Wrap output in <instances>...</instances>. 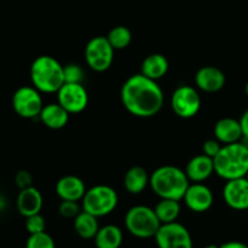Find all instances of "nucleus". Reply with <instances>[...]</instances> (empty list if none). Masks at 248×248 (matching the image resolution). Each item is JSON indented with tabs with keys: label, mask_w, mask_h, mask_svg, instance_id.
I'll return each mask as SVG.
<instances>
[{
	"label": "nucleus",
	"mask_w": 248,
	"mask_h": 248,
	"mask_svg": "<svg viewBox=\"0 0 248 248\" xmlns=\"http://www.w3.org/2000/svg\"><path fill=\"white\" fill-rule=\"evenodd\" d=\"M225 81L227 79L222 69L213 65H205L195 74V84L198 89L207 93L220 91L224 87Z\"/></svg>",
	"instance_id": "14"
},
{
	"label": "nucleus",
	"mask_w": 248,
	"mask_h": 248,
	"mask_svg": "<svg viewBox=\"0 0 248 248\" xmlns=\"http://www.w3.org/2000/svg\"><path fill=\"white\" fill-rule=\"evenodd\" d=\"M223 198L225 203L232 210H248V181L246 177L227 181L223 188Z\"/></svg>",
	"instance_id": "13"
},
{
	"label": "nucleus",
	"mask_w": 248,
	"mask_h": 248,
	"mask_svg": "<svg viewBox=\"0 0 248 248\" xmlns=\"http://www.w3.org/2000/svg\"><path fill=\"white\" fill-rule=\"evenodd\" d=\"M169 60L161 53H152L143 60L140 65V73L144 77L153 80H159L164 78L169 72Z\"/></svg>",
	"instance_id": "20"
},
{
	"label": "nucleus",
	"mask_w": 248,
	"mask_h": 248,
	"mask_svg": "<svg viewBox=\"0 0 248 248\" xmlns=\"http://www.w3.org/2000/svg\"><path fill=\"white\" fill-rule=\"evenodd\" d=\"M240 124H241L242 133H244V137H242L241 140L248 144V109L242 114L241 119H240Z\"/></svg>",
	"instance_id": "32"
},
{
	"label": "nucleus",
	"mask_w": 248,
	"mask_h": 248,
	"mask_svg": "<svg viewBox=\"0 0 248 248\" xmlns=\"http://www.w3.org/2000/svg\"><path fill=\"white\" fill-rule=\"evenodd\" d=\"M219 248H248V245L240 241H229L223 244L222 246H219Z\"/></svg>",
	"instance_id": "33"
},
{
	"label": "nucleus",
	"mask_w": 248,
	"mask_h": 248,
	"mask_svg": "<svg viewBox=\"0 0 248 248\" xmlns=\"http://www.w3.org/2000/svg\"><path fill=\"white\" fill-rule=\"evenodd\" d=\"M213 161L215 173L225 181L246 177L248 172V144L242 140L224 144Z\"/></svg>",
	"instance_id": "3"
},
{
	"label": "nucleus",
	"mask_w": 248,
	"mask_h": 248,
	"mask_svg": "<svg viewBox=\"0 0 248 248\" xmlns=\"http://www.w3.org/2000/svg\"><path fill=\"white\" fill-rule=\"evenodd\" d=\"M216 140H219L223 145L240 142L244 137L240 120L232 118H223L216 123L215 128Z\"/></svg>",
	"instance_id": "18"
},
{
	"label": "nucleus",
	"mask_w": 248,
	"mask_h": 248,
	"mask_svg": "<svg viewBox=\"0 0 248 248\" xmlns=\"http://www.w3.org/2000/svg\"><path fill=\"white\" fill-rule=\"evenodd\" d=\"M203 248H219V246H216V245H208V246H206Z\"/></svg>",
	"instance_id": "35"
},
{
	"label": "nucleus",
	"mask_w": 248,
	"mask_h": 248,
	"mask_svg": "<svg viewBox=\"0 0 248 248\" xmlns=\"http://www.w3.org/2000/svg\"><path fill=\"white\" fill-rule=\"evenodd\" d=\"M150 176L142 166H133L127 170L124 177V186L130 194L137 195L143 193L149 186Z\"/></svg>",
	"instance_id": "21"
},
{
	"label": "nucleus",
	"mask_w": 248,
	"mask_h": 248,
	"mask_svg": "<svg viewBox=\"0 0 248 248\" xmlns=\"http://www.w3.org/2000/svg\"><path fill=\"white\" fill-rule=\"evenodd\" d=\"M26 229L31 235L39 234V232H45L46 229L45 218H44L40 213L29 216V217L26 218Z\"/></svg>",
	"instance_id": "28"
},
{
	"label": "nucleus",
	"mask_w": 248,
	"mask_h": 248,
	"mask_svg": "<svg viewBox=\"0 0 248 248\" xmlns=\"http://www.w3.org/2000/svg\"><path fill=\"white\" fill-rule=\"evenodd\" d=\"M190 181L186 171L177 166L165 165L155 170L150 176L149 186L160 199L181 201L188 189Z\"/></svg>",
	"instance_id": "2"
},
{
	"label": "nucleus",
	"mask_w": 248,
	"mask_h": 248,
	"mask_svg": "<svg viewBox=\"0 0 248 248\" xmlns=\"http://www.w3.org/2000/svg\"><path fill=\"white\" fill-rule=\"evenodd\" d=\"M39 119L46 127L51 130H61L69 121V113L57 102L44 106Z\"/></svg>",
	"instance_id": "19"
},
{
	"label": "nucleus",
	"mask_w": 248,
	"mask_h": 248,
	"mask_svg": "<svg viewBox=\"0 0 248 248\" xmlns=\"http://www.w3.org/2000/svg\"><path fill=\"white\" fill-rule=\"evenodd\" d=\"M31 80L41 93H57L65 82L64 65L52 56H39L31 65Z\"/></svg>",
	"instance_id": "4"
},
{
	"label": "nucleus",
	"mask_w": 248,
	"mask_h": 248,
	"mask_svg": "<svg viewBox=\"0 0 248 248\" xmlns=\"http://www.w3.org/2000/svg\"><path fill=\"white\" fill-rule=\"evenodd\" d=\"M154 211L161 224L177 222V218L181 213V203L172 199H161L156 203Z\"/></svg>",
	"instance_id": "24"
},
{
	"label": "nucleus",
	"mask_w": 248,
	"mask_h": 248,
	"mask_svg": "<svg viewBox=\"0 0 248 248\" xmlns=\"http://www.w3.org/2000/svg\"><path fill=\"white\" fill-rule=\"evenodd\" d=\"M93 240L97 248H120L124 240L123 230L114 224L104 225L99 228Z\"/></svg>",
	"instance_id": "22"
},
{
	"label": "nucleus",
	"mask_w": 248,
	"mask_h": 248,
	"mask_svg": "<svg viewBox=\"0 0 248 248\" xmlns=\"http://www.w3.org/2000/svg\"><path fill=\"white\" fill-rule=\"evenodd\" d=\"M107 39L113 46L114 50H124L127 47L132 41V33L125 26H116L109 31Z\"/></svg>",
	"instance_id": "25"
},
{
	"label": "nucleus",
	"mask_w": 248,
	"mask_h": 248,
	"mask_svg": "<svg viewBox=\"0 0 248 248\" xmlns=\"http://www.w3.org/2000/svg\"><path fill=\"white\" fill-rule=\"evenodd\" d=\"M171 107L174 114L182 119H191L200 111L201 96L190 85L178 86L171 97Z\"/></svg>",
	"instance_id": "9"
},
{
	"label": "nucleus",
	"mask_w": 248,
	"mask_h": 248,
	"mask_svg": "<svg viewBox=\"0 0 248 248\" xmlns=\"http://www.w3.org/2000/svg\"><path fill=\"white\" fill-rule=\"evenodd\" d=\"M84 181L77 176H64L56 183V194L61 200L80 201L86 193Z\"/></svg>",
	"instance_id": "16"
},
{
	"label": "nucleus",
	"mask_w": 248,
	"mask_h": 248,
	"mask_svg": "<svg viewBox=\"0 0 248 248\" xmlns=\"http://www.w3.org/2000/svg\"><path fill=\"white\" fill-rule=\"evenodd\" d=\"M114 52L115 50L110 45L107 36H94L86 44L85 61L94 72H106L113 64Z\"/></svg>",
	"instance_id": "7"
},
{
	"label": "nucleus",
	"mask_w": 248,
	"mask_h": 248,
	"mask_svg": "<svg viewBox=\"0 0 248 248\" xmlns=\"http://www.w3.org/2000/svg\"><path fill=\"white\" fill-rule=\"evenodd\" d=\"M245 93H246V96L248 97V81L246 82V85H245Z\"/></svg>",
	"instance_id": "34"
},
{
	"label": "nucleus",
	"mask_w": 248,
	"mask_h": 248,
	"mask_svg": "<svg viewBox=\"0 0 248 248\" xmlns=\"http://www.w3.org/2000/svg\"><path fill=\"white\" fill-rule=\"evenodd\" d=\"M186 173L189 181L193 183H202L215 173V161L203 153L196 155L186 164Z\"/></svg>",
	"instance_id": "15"
},
{
	"label": "nucleus",
	"mask_w": 248,
	"mask_h": 248,
	"mask_svg": "<svg viewBox=\"0 0 248 248\" xmlns=\"http://www.w3.org/2000/svg\"><path fill=\"white\" fill-rule=\"evenodd\" d=\"M74 230L81 239H94L99 230L98 218L91 213L86 212V211H81L74 218Z\"/></svg>",
	"instance_id": "23"
},
{
	"label": "nucleus",
	"mask_w": 248,
	"mask_h": 248,
	"mask_svg": "<svg viewBox=\"0 0 248 248\" xmlns=\"http://www.w3.org/2000/svg\"><path fill=\"white\" fill-rule=\"evenodd\" d=\"M154 239L159 248H193L190 232L178 222L160 225Z\"/></svg>",
	"instance_id": "10"
},
{
	"label": "nucleus",
	"mask_w": 248,
	"mask_h": 248,
	"mask_svg": "<svg viewBox=\"0 0 248 248\" xmlns=\"http://www.w3.org/2000/svg\"><path fill=\"white\" fill-rule=\"evenodd\" d=\"M118 203V193L111 186L98 184L87 189L81 200V207L82 211H86L99 218L110 215Z\"/></svg>",
	"instance_id": "6"
},
{
	"label": "nucleus",
	"mask_w": 248,
	"mask_h": 248,
	"mask_svg": "<svg viewBox=\"0 0 248 248\" xmlns=\"http://www.w3.org/2000/svg\"><path fill=\"white\" fill-rule=\"evenodd\" d=\"M85 80V72L79 64L69 63L64 65V81L70 84H82Z\"/></svg>",
	"instance_id": "27"
},
{
	"label": "nucleus",
	"mask_w": 248,
	"mask_h": 248,
	"mask_svg": "<svg viewBox=\"0 0 248 248\" xmlns=\"http://www.w3.org/2000/svg\"><path fill=\"white\" fill-rule=\"evenodd\" d=\"M31 182H33V178H31V174L28 171H19L16 174V184L19 189L31 186Z\"/></svg>",
	"instance_id": "31"
},
{
	"label": "nucleus",
	"mask_w": 248,
	"mask_h": 248,
	"mask_svg": "<svg viewBox=\"0 0 248 248\" xmlns=\"http://www.w3.org/2000/svg\"><path fill=\"white\" fill-rule=\"evenodd\" d=\"M81 208L82 207H80L78 201L62 200V202L60 203V207H58V212L63 218H73L74 219L81 212Z\"/></svg>",
	"instance_id": "29"
},
{
	"label": "nucleus",
	"mask_w": 248,
	"mask_h": 248,
	"mask_svg": "<svg viewBox=\"0 0 248 248\" xmlns=\"http://www.w3.org/2000/svg\"><path fill=\"white\" fill-rule=\"evenodd\" d=\"M222 147V143L218 140H207L202 144V152L205 155L215 159V157L217 156L218 153L220 152Z\"/></svg>",
	"instance_id": "30"
},
{
	"label": "nucleus",
	"mask_w": 248,
	"mask_h": 248,
	"mask_svg": "<svg viewBox=\"0 0 248 248\" xmlns=\"http://www.w3.org/2000/svg\"><path fill=\"white\" fill-rule=\"evenodd\" d=\"M26 248H56L52 236L46 232L29 235Z\"/></svg>",
	"instance_id": "26"
},
{
	"label": "nucleus",
	"mask_w": 248,
	"mask_h": 248,
	"mask_svg": "<svg viewBox=\"0 0 248 248\" xmlns=\"http://www.w3.org/2000/svg\"><path fill=\"white\" fill-rule=\"evenodd\" d=\"M160 223L154 208L144 205L131 207L125 215V227L131 235L138 239H152L156 235Z\"/></svg>",
	"instance_id": "5"
},
{
	"label": "nucleus",
	"mask_w": 248,
	"mask_h": 248,
	"mask_svg": "<svg viewBox=\"0 0 248 248\" xmlns=\"http://www.w3.org/2000/svg\"><path fill=\"white\" fill-rule=\"evenodd\" d=\"M41 92L34 86H22L12 96V108L23 119L39 118L44 108Z\"/></svg>",
	"instance_id": "8"
},
{
	"label": "nucleus",
	"mask_w": 248,
	"mask_h": 248,
	"mask_svg": "<svg viewBox=\"0 0 248 248\" xmlns=\"http://www.w3.org/2000/svg\"><path fill=\"white\" fill-rule=\"evenodd\" d=\"M43 202L44 200L41 193L31 186L28 188L21 189L18 196H17L16 205L19 215L27 218L29 216L40 213L41 208H43Z\"/></svg>",
	"instance_id": "17"
},
{
	"label": "nucleus",
	"mask_w": 248,
	"mask_h": 248,
	"mask_svg": "<svg viewBox=\"0 0 248 248\" xmlns=\"http://www.w3.org/2000/svg\"><path fill=\"white\" fill-rule=\"evenodd\" d=\"M121 103L124 108L137 118H153L162 109L164 91L156 80L144 77L142 73L131 75L121 86Z\"/></svg>",
	"instance_id": "1"
},
{
	"label": "nucleus",
	"mask_w": 248,
	"mask_h": 248,
	"mask_svg": "<svg viewBox=\"0 0 248 248\" xmlns=\"http://www.w3.org/2000/svg\"><path fill=\"white\" fill-rule=\"evenodd\" d=\"M57 101L69 114H79L89 104V93L82 84L64 82L57 91Z\"/></svg>",
	"instance_id": "11"
},
{
	"label": "nucleus",
	"mask_w": 248,
	"mask_h": 248,
	"mask_svg": "<svg viewBox=\"0 0 248 248\" xmlns=\"http://www.w3.org/2000/svg\"><path fill=\"white\" fill-rule=\"evenodd\" d=\"M186 207L196 213H202L210 210L213 205V193L207 186L202 183L189 184L183 196Z\"/></svg>",
	"instance_id": "12"
},
{
	"label": "nucleus",
	"mask_w": 248,
	"mask_h": 248,
	"mask_svg": "<svg viewBox=\"0 0 248 248\" xmlns=\"http://www.w3.org/2000/svg\"><path fill=\"white\" fill-rule=\"evenodd\" d=\"M246 178H247V181H248V172H247V174H246Z\"/></svg>",
	"instance_id": "36"
}]
</instances>
